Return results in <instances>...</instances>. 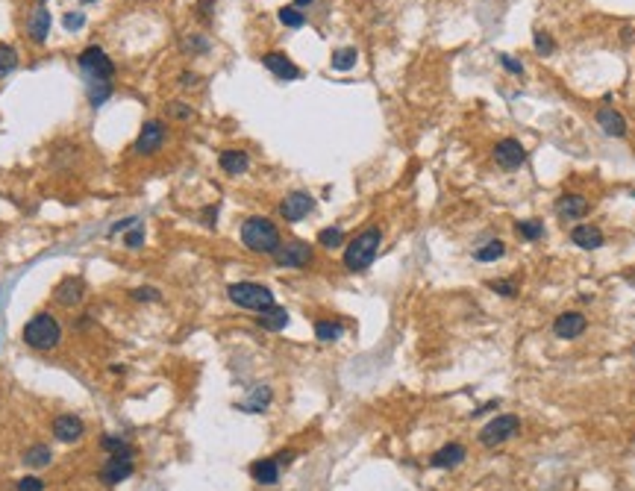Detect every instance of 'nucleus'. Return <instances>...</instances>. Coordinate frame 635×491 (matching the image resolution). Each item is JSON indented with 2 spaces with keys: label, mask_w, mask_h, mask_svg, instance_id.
<instances>
[{
  "label": "nucleus",
  "mask_w": 635,
  "mask_h": 491,
  "mask_svg": "<svg viewBox=\"0 0 635 491\" xmlns=\"http://www.w3.org/2000/svg\"><path fill=\"white\" fill-rule=\"evenodd\" d=\"M77 62H79V68H83L86 77H89V103L94 109L103 106L109 97H112V77H115L112 59L106 56L103 47L91 45V47H86L83 53L77 56Z\"/></svg>",
  "instance_id": "1"
},
{
  "label": "nucleus",
  "mask_w": 635,
  "mask_h": 491,
  "mask_svg": "<svg viewBox=\"0 0 635 491\" xmlns=\"http://www.w3.org/2000/svg\"><path fill=\"white\" fill-rule=\"evenodd\" d=\"M238 235H242V244L250 253H259V256H274L283 244L280 227H276L271 218H265V215H253V218H247Z\"/></svg>",
  "instance_id": "2"
},
{
  "label": "nucleus",
  "mask_w": 635,
  "mask_h": 491,
  "mask_svg": "<svg viewBox=\"0 0 635 491\" xmlns=\"http://www.w3.org/2000/svg\"><path fill=\"white\" fill-rule=\"evenodd\" d=\"M380 244H383V230L380 227H365L362 232H356L344 247V256H342L344 268L350 273L368 271L376 259V253H380Z\"/></svg>",
  "instance_id": "3"
},
{
  "label": "nucleus",
  "mask_w": 635,
  "mask_h": 491,
  "mask_svg": "<svg viewBox=\"0 0 635 491\" xmlns=\"http://www.w3.org/2000/svg\"><path fill=\"white\" fill-rule=\"evenodd\" d=\"M62 339V327L50 312H38L24 324V344L33 350H53Z\"/></svg>",
  "instance_id": "4"
},
{
  "label": "nucleus",
  "mask_w": 635,
  "mask_h": 491,
  "mask_svg": "<svg viewBox=\"0 0 635 491\" xmlns=\"http://www.w3.org/2000/svg\"><path fill=\"white\" fill-rule=\"evenodd\" d=\"M227 298L235 306L256 312V315H259V312H265V309H271V306H276L274 291L268 286H262V283H232L227 288Z\"/></svg>",
  "instance_id": "5"
},
{
  "label": "nucleus",
  "mask_w": 635,
  "mask_h": 491,
  "mask_svg": "<svg viewBox=\"0 0 635 491\" xmlns=\"http://www.w3.org/2000/svg\"><path fill=\"white\" fill-rule=\"evenodd\" d=\"M518 433H521V418L518 415H498L480 429V444L483 447H498V444H506L509 439H515Z\"/></svg>",
  "instance_id": "6"
},
{
  "label": "nucleus",
  "mask_w": 635,
  "mask_h": 491,
  "mask_svg": "<svg viewBox=\"0 0 635 491\" xmlns=\"http://www.w3.org/2000/svg\"><path fill=\"white\" fill-rule=\"evenodd\" d=\"M274 262L280 268H309L315 262V250L309 242H286L274 253Z\"/></svg>",
  "instance_id": "7"
},
{
  "label": "nucleus",
  "mask_w": 635,
  "mask_h": 491,
  "mask_svg": "<svg viewBox=\"0 0 635 491\" xmlns=\"http://www.w3.org/2000/svg\"><path fill=\"white\" fill-rule=\"evenodd\" d=\"M165 139H168V127L162 121H145L142 132H138V139L133 145V153L135 156H153L165 145Z\"/></svg>",
  "instance_id": "8"
},
{
  "label": "nucleus",
  "mask_w": 635,
  "mask_h": 491,
  "mask_svg": "<svg viewBox=\"0 0 635 491\" xmlns=\"http://www.w3.org/2000/svg\"><path fill=\"white\" fill-rule=\"evenodd\" d=\"M133 470H135V462H133V453H112L106 462H103V468H101V482L103 485H118V482H124V480H130L133 477Z\"/></svg>",
  "instance_id": "9"
},
{
  "label": "nucleus",
  "mask_w": 635,
  "mask_h": 491,
  "mask_svg": "<svg viewBox=\"0 0 635 491\" xmlns=\"http://www.w3.org/2000/svg\"><path fill=\"white\" fill-rule=\"evenodd\" d=\"M494 162L503 171H518L521 165H527V147L518 139H500L494 145Z\"/></svg>",
  "instance_id": "10"
},
{
  "label": "nucleus",
  "mask_w": 635,
  "mask_h": 491,
  "mask_svg": "<svg viewBox=\"0 0 635 491\" xmlns=\"http://www.w3.org/2000/svg\"><path fill=\"white\" fill-rule=\"evenodd\" d=\"M312 209H315V198L309 191H291V194H286V198L280 201V215L288 224L303 221Z\"/></svg>",
  "instance_id": "11"
},
{
  "label": "nucleus",
  "mask_w": 635,
  "mask_h": 491,
  "mask_svg": "<svg viewBox=\"0 0 635 491\" xmlns=\"http://www.w3.org/2000/svg\"><path fill=\"white\" fill-rule=\"evenodd\" d=\"M50 429H53L56 441H62V444H77L79 439L86 436V424H83V418H79V415H71V412H65V415H56L53 424H50Z\"/></svg>",
  "instance_id": "12"
},
{
  "label": "nucleus",
  "mask_w": 635,
  "mask_h": 491,
  "mask_svg": "<svg viewBox=\"0 0 635 491\" xmlns=\"http://www.w3.org/2000/svg\"><path fill=\"white\" fill-rule=\"evenodd\" d=\"M588 209H591L588 198H585V194H577V191H568V194H562V198L556 201V215H559L562 221H580V218H585V215H588Z\"/></svg>",
  "instance_id": "13"
},
{
  "label": "nucleus",
  "mask_w": 635,
  "mask_h": 491,
  "mask_svg": "<svg viewBox=\"0 0 635 491\" xmlns=\"http://www.w3.org/2000/svg\"><path fill=\"white\" fill-rule=\"evenodd\" d=\"M262 65L276 77V80H283V83H288V80H300V77H303V71L297 68L286 53H276V50H271V53L262 56Z\"/></svg>",
  "instance_id": "14"
},
{
  "label": "nucleus",
  "mask_w": 635,
  "mask_h": 491,
  "mask_svg": "<svg viewBox=\"0 0 635 491\" xmlns=\"http://www.w3.org/2000/svg\"><path fill=\"white\" fill-rule=\"evenodd\" d=\"M585 327H588V321H585L583 312H562V315L553 321V332L559 339H565V342L580 339L583 332H585Z\"/></svg>",
  "instance_id": "15"
},
{
  "label": "nucleus",
  "mask_w": 635,
  "mask_h": 491,
  "mask_svg": "<svg viewBox=\"0 0 635 491\" xmlns=\"http://www.w3.org/2000/svg\"><path fill=\"white\" fill-rule=\"evenodd\" d=\"M571 242L580 250H597V247H603L606 235L597 224H577V227H571Z\"/></svg>",
  "instance_id": "16"
},
{
  "label": "nucleus",
  "mask_w": 635,
  "mask_h": 491,
  "mask_svg": "<svg viewBox=\"0 0 635 491\" xmlns=\"http://www.w3.org/2000/svg\"><path fill=\"white\" fill-rule=\"evenodd\" d=\"M83 294H86L83 277H65V280H59V286L53 288L56 303H62V306H77L79 300H83Z\"/></svg>",
  "instance_id": "17"
},
{
  "label": "nucleus",
  "mask_w": 635,
  "mask_h": 491,
  "mask_svg": "<svg viewBox=\"0 0 635 491\" xmlns=\"http://www.w3.org/2000/svg\"><path fill=\"white\" fill-rule=\"evenodd\" d=\"M465 459H468V450L453 441V444H444L442 450H435V453L429 456V465L442 468V470H450V468H459Z\"/></svg>",
  "instance_id": "18"
},
{
  "label": "nucleus",
  "mask_w": 635,
  "mask_h": 491,
  "mask_svg": "<svg viewBox=\"0 0 635 491\" xmlns=\"http://www.w3.org/2000/svg\"><path fill=\"white\" fill-rule=\"evenodd\" d=\"M47 33H50V12L45 6H38L27 18V35H30L33 45H45L47 42Z\"/></svg>",
  "instance_id": "19"
},
{
  "label": "nucleus",
  "mask_w": 635,
  "mask_h": 491,
  "mask_svg": "<svg viewBox=\"0 0 635 491\" xmlns=\"http://www.w3.org/2000/svg\"><path fill=\"white\" fill-rule=\"evenodd\" d=\"M597 124L606 135H612V139H624L626 135V121L614 106H600L597 109Z\"/></svg>",
  "instance_id": "20"
},
{
  "label": "nucleus",
  "mask_w": 635,
  "mask_h": 491,
  "mask_svg": "<svg viewBox=\"0 0 635 491\" xmlns=\"http://www.w3.org/2000/svg\"><path fill=\"white\" fill-rule=\"evenodd\" d=\"M218 165H221L224 174L238 176V174H245V171L250 168V156H247L245 150L230 147V150H221V156H218Z\"/></svg>",
  "instance_id": "21"
},
{
  "label": "nucleus",
  "mask_w": 635,
  "mask_h": 491,
  "mask_svg": "<svg viewBox=\"0 0 635 491\" xmlns=\"http://www.w3.org/2000/svg\"><path fill=\"white\" fill-rule=\"evenodd\" d=\"M250 477L259 485H276L280 482V462L276 459H256L250 465Z\"/></svg>",
  "instance_id": "22"
},
{
  "label": "nucleus",
  "mask_w": 635,
  "mask_h": 491,
  "mask_svg": "<svg viewBox=\"0 0 635 491\" xmlns=\"http://www.w3.org/2000/svg\"><path fill=\"white\" fill-rule=\"evenodd\" d=\"M256 324H259L262 329H268V332H280V329L288 327V309H283V306H271V309L259 312Z\"/></svg>",
  "instance_id": "23"
},
{
  "label": "nucleus",
  "mask_w": 635,
  "mask_h": 491,
  "mask_svg": "<svg viewBox=\"0 0 635 491\" xmlns=\"http://www.w3.org/2000/svg\"><path fill=\"white\" fill-rule=\"evenodd\" d=\"M271 388L268 385H259V388H253L250 391V397L245 400V403H238V409L242 412H253V415H259V412H265L268 409V403H271Z\"/></svg>",
  "instance_id": "24"
},
{
  "label": "nucleus",
  "mask_w": 635,
  "mask_h": 491,
  "mask_svg": "<svg viewBox=\"0 0 635 491\" xmlns=\"http://www.w3.org/2000/svg\"><path fill=\"white\" fill-rule=\"evenodd\" d=\"M506 256V244L500 242V239H491V242H485L483 247H476L473 250V259L476 262H498V259H503Z\"/></svg>",
  "instance_id": "25"
},
{
  "label": "nucleus",
  "mask_w": 635,
  "mask_h": 491,
  "mask_svg": "<svg viewBox=\"0 0 635 491\" xmlns=\"http://www.w3.org/2000/svg\"><path fill=\"white\" fill-rule=\"evenodd\" d=\"M315 336H318V342H339L342 336H344V324H339V321H315Z\"/></svg>",
  "instance_id": "26"
},
{
  "label": "nucleus",
  "mask_w": 635,
  "mask_h": 491,
  "mask_svg": "<svg viewBox=\"0 0 635 491\" xmlns=\"http://www.w3.org/2000/svg\"><path fill=\"white\" fill-rule=\"evenodd\" d=\"M50 459H53V453H50L47 444H33V447H27V453H24V465L27 468H47Z\"/></svg>",
  "instance_id": "27"
},
{
  "label": "nucleus",
  "mask_w": 635,
  "mask_h": 491,
  "mask_svg": "<svg viewBox=\"0 0 635 491\" xmlns=\"http://www.w3.org/2000/svg\"><path fill=\"white\" fill-rule=\"evenodd\" d=\"M515 232H518V239H524V242H539V239H544V224L535 218H527V221L515 224Z\"/></svg>",
  "instance_id": "28"
},
{
  "label": "nucleus",
  "mask_w": 635,
  "mask_h": 491,
  "mask_svg": "<svg viewBox=\"0 0 635 491\" xmlns=\"http://www.w3.org/2000/svg\"><path fill=\"white\" fill-rule=\"evenodd\" d=\"M318 244H321L324 250H339V247H344V230L342 227H324L321 232H318Z\"/></svg>",
  "instance_id": "29"
},
{
  "label": "nucleus",
  "mask_w": 635,
  "mask_h": 491,
  "mask_svg": "<svg viewBox=\"0 0 635 491\" xmlns=\"http://www.w3.org/2000/svg\"><path fill=\"white\" fill-rule=\"evenodd\" d=\"M356 59H359V50L356 47H339V50H332V68L335 71H350L353 65H356Z\"/></svg>",
  "instance_id": "30"
},
{
  "label": "nucleus",
  "mask_w": 635,
  "mask_h": 491,
  "mask_svg": "<svg viewBox=\"0 0 635 491\" xmlns=\"http://www.w3.org/2000/svg\"><path fill=\"white\" fill-rule=\"evenodd\" d=\"M101 450L103 453H133V444L127 441V439H121V436H112V433H103L101 436Z\"/></svg>",
  "instance_id": "31"
},
{
  "label": "nucleus",
  "mask_w": 635,
  "mask_h": 491,
  "mask_svg": "<svg viewBox=\"0 0 635 491\" xmlns=\"http://www.w3.org/2000/svg\"><path fill=\"white\" fill-rule=\"evenodd\" d=\"M276 18H280V24H286L291 30H300L306 24V15L300 12V6H283L280 12H276Z\"/></svg>",
  "instance_id": "32"
},
{
  "label": "nucleus",
  "mask_w": 635,
  "mask_h": 491,
  "mask_svg": "<svg viewBox=\"0 0 635 491\" xmlns=\"http://www.w3.org/2000/svg\"><path fill=\"white\" fill-rule=\"evenodd\" d=\"M18 65V50L12 45H0V77H6Z\"/></svg>",
  "instance_id": "33"
},
{
  "label": "nucleus",
  "mask_w": 635,
  "mask_h": 491,
  "mask_svg": "<svg viewBox=\"0 0 635 491\" xmlns=\"http://www.w3.org/2000/svg\"><path fill=\"white\" fill-rule=\"evenodd\" d=\"M165 115H168V118H174V121H191V118H194V109H191L189 103L171 101V103L165 106Z\"/></svg>",
  "instance_id": "34"
},
{
  "label": "nucleus",
  "mask_w": 635,
  "mask_h": 491,
  "mask_svg": "<svg viewBox=\"0 0 635 491\" xmlns=\"http://www.w3.org/2000/svg\"><path fill=\"white\" fill-rule=\"evenodd\" d=\"M532 47H535V53H539V56H550L556 50V42H553L550 33L539 30V33H535V38H532Z\"/></svg>",
  "instance_id": "35"
},
{
  "label": "nucleus",
  "mask_w": 635,
  "mask_h": 491,
  "mask_svg": "<svg viewBox=\"0 0 635 491\" xmlns=\"http://www.w3.org/2000/svg\"><path fill=\"white\" fill-rule=\"evenodd\" d=\"M183 50H189V53H206L209 50V38L201 35V33H191V35L183 38Z\"/></svg>",
  "instance_id": "36"
},
{
  "label": "nucleus",
  "mask_w": 635,
  "mask_h": 491,
  "mask_svg": "<svg viewBox=\"0 0 635 491\" xmlns=\"http://www.w3.org/2000/svg\"><path fill=\"white\" fill-rule=\"evenodd\" d=\"M130 294H133V300H135V303H156L159 298H162V291L153 288V286H138V288H133Z\"/></svg>",
  "instance_id": "37"
},
{
  "label": "nucleus",
  "mask_w": 635,
  "mask_h": 491,
  "mask_svg": "<svg viewBox=\"0 0 635 491\" xmlns=\"http://www.w3.org/2000/svg\"><path fill=\"white\" fill-rule=\"evenodd\" d=\"M488 288L494 294H500V298H518V283L515 280H491Z\"/></svg>",
  "instance_id": "38"
},
{
  "label": "nucleus",
  "mask_w": 635,
  "mask_h": 491,
  "mask_svg": "<svg viewBox=\"0 0 635 491\" xmlns=\"http://www.w3.org/2000/svg\"><path fill=\"white\" fill-rule=\"evenodd\" d=\"M124 244H127L130 250L145 247V227H142V224H135L133 230H127V235H124Z\"/></svg>",
  "instance_id": "39"
},
{
  "label": "nucleus",
  "mask_w": 635,
  "mask_h": 491,
  "mask_svg": "<svg viewBox=\"0 0 635 491\" xmlns=\"http://www.w3.org/2000/svg\"><path fill=\"white\" fill-rule=\"evenodd\" d=\"M18 491H45V480L42 477H21L18 480Z\"/></svg>",
  "instance_id": "40"
},
{
  "label": "nucleus",
  "mask_w": 635,
  "mask_h": 491,
  "mask_svg": "<svg viewBox=\"0 0 635 491\" xmlns=\"http://www.w3.org/2000/svg\"><path fill=\"white\" fill-rule=\"evenodd\" d=\"M498 59H500V65H503V68H506L509 74H515V77H521V74H524V65H521V62H518V59H515V56H509V53H500Z\"/></svg>",
  "instance_id": "41"
},
{
  "label": "nucleus",
  "mask_w": 635,
  "mask_h": 491,
  "mask_svg": "<svg viewBox=\"0 0 635 491\" xmlns=\"http://www.w3.org/2000/svg\"><path fill=\"white\" fill-rule=\"evenodd\" d=\"M83 24H86V12H68L65 15V30H83Z\"/></svg>",
  "instance_id": "42"
},
{
  "label": "nucleus",
  "mask_w": 635,
  "mask_h": 491,
  "mask_svg": "<svg viewBox=\"0 0 635 491\" xmlns=\"http://www.w3.org/2000/svg\"><path fill=\"white\" fill-rule=\"evenodd\" d=\"M138 221L135 218H124V221H118V224H112V230H109V239L112 235H118V232H124V230H133Z\"/></svg>",
  "instance_id": "43"
},
{
  "label": "nucleus",
  "mask_w": 635,
  "mask_h": 491,
  "mask_svg": "<svg viewBox=\"0 0 635 491\" xmlns=\"http://www.w3.org/2000/svg\"><path fill=\"white\" fill-rule=\"evenodd\" d=\"M294 456H297V453H294V450H283V453H276L274 459H276V462H280V468H283V465H291V462H294Z\"/></svg>",
  "instance_id": "44"
},
{
  "label": "nucleus",
  "mask_w": 635,
  "mask_h": 491,
  "mask_svg": "<svg viewBox=\"0 0 635 491\" xmlns=\"http://www.w3.org/2000/svg\"><path fill=\"white\" fill-rule=\"evenodd\" d=\"M203 221H206V227H215V221H218V206H209L203 212Z\"/></svg>",
  "instance_id": "45"
},
{
  "label": "nucleus",
  "mask_w": 635,
  "mask_h": 491,
  "mask_svg": "<svg viewBox=\"0 0 635 491\" xmlns=\"http://www.w3.org/2000/svg\"><path fill=\"white\" fill-rule=\"evenodd\" d=\"M209 9H212V0H201L197 4V18H209Z\"/></svg>",
  "instance_id": "46"
},
{
  "label": "nucleus",
  "mask_w": 635,
  "mask_h": 491,
  "mask_svg": "<svg viewBox=\"0 0 635 491\" xmlns=\"http://www.w3.org/2000/svg\"><path fill=\"white\" fill-rule=\"evenodd\" d=\"M180 86H186V89L197 86V74H183V77H180Z\"/></svg>",
  "instance_id": "47"
},
{
  "label": "nucleus",
  "mask_w": 635,
  "mask_h": 491,
  "mask_svg": "<svg viewBox=\"0 0 635 491\" xmlns=\"http://www.w3.org/2000/svg\"><path fill=\"white\" fill-rule=\"evenodd\" d=\"M294 4H297V6H309V4H312V0H294Z\"/></svg>",
  "instance_id": "48"
},
{
  "label": "nucleus",
  "mask_w": 635,
  "mask_h": 491,
  "mask_svg": "<svg viewBox=\"0 0 635 491\" xmlns=\"http://www.w3.org/2000/svg\"><path fill=\"white\" fill-rule=\"evenodd\" d=\"M83 4H91V0H83Z\"/></svg>",
  "instance_id": "49"
},
{
  "label": "nucleus",
  "mask_w": 635,
  "mask_h": 491,
  "mask_svg": "<svg viewBox=\"0 0 635 491\" xmlns=\"http://www.w3.org/2000/svg\"><path fill=\"white\" fill-rule=\"evenodd\" d=\"M632 353H635V350H632Z\"/></svg>",
  "instance_id": "50"
}]
</instances>
